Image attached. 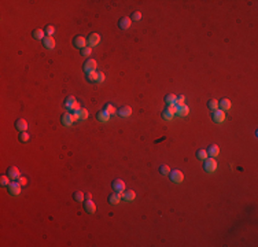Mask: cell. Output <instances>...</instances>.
Wrapping results in <instances>:
<instances>
[{"label":"cell","mask_w":258,"mask_h":247,"mask_svg":"<svg viewBox=\"0 0 258 247\" xmlns=\"http://www.w3.org/2000/svg\"><path fill=\"white\" fill-rule=\"evenodd\" d=\"M203 169L208 173H213L217 169V161L214 158H206L205 159V165H203Z\"/></svg>","instance_id":"cell-1"},{"label":"cell","mask_w":258,"mask_h":247,"mask_svg":"<svg viewBox=\"0 0 258 247\" xmlns=\"http://www.w3.org/2000/svg\"><path fill=\"white\" fill-rule=\"evenodd\" d=\"M21 184L17 181V180H14L12 183H10V184L7 185V188H8V194L10 195H14V196H17V195H20L21 194Z\"/></svg>","instance_id":"cell-2"},{"label":"cell","mask_w":258,"mask_h":247,"mask_svg":"<svg viewBox=\"0 0 258 247\" xmlns=\"http://www.w3.org/2000/svg\"><path fill=\"white\" fill-rule=\"evenodd\" d=\"M111 188L114 189V192H118V194H122L125 191V183L120 179H116L113 183H111Z\"/></svg>","instance_id":"cell-3"},{"label":"cell","mask_w":258,"mask_h":247,"mask_svg":"<svg viewBox=\"0 0 258 247\" xmlns=\"http://www.w3.org/2000/svg\"><path fill=\"white\" fill-rule=\"evenodd\" d=\"M82 67H84V72L88 74V73H91V72H96L98 63H96V61H94V59H88V61H85Z\"/></svg>","instance_id":"cell-4"},{"label":"cell","mask_w":258,"mask_h":247,"mask_svg":"<svg viewBox=\"0 0 258 247\" xmlns=\"http://www.w3.org/2000/svg\"><path fill=\"white\" fill-rule=\"evenodd\" d=\"M212 119H213L214 122H217V124L224 122V121H225V113L222 111V110H220V109L214 110V111L212 113Z\"/></svg>","instance_id":"cell-5"},{"label":"cell","mask_w":258,"mask_h":247,"mask_svg":"<svg viewBox=\"0 0 258 247\" xmlns=\"http://www.w3.org/2000/svg\"><path fill=\"white\" fill-rule=\"evenodd\" d=\"M73 44H74V47L82 50V48H85V47L88 46V40L85 39V37H82V36H76L74 40H73Z\"/></svg>","instance_id":"cell-6"},{"label":"cell","mask_w":258,"mask_h":247,"mask_svg":"<svg viewBox=\"0 0 258 247\" xmlns=\"http://www.w3.org/2000/svg\"><path fill=\"white\" fill-rule=\"evenodd\" d=\"M169 176H170V180H172V181H173V183H177V184L183 181V179H184V175L180 172V170H173V172L169 173Z\"/></svg>","instance_id":"cell-7"},{"label":"cell","mask_w":258,"mask_h":247,"mask_svg":"<svg viewBox=\"0 0 258 247\" xmlns=\"http://www.w3.org/2000/svg\"><path fill=\"white\" fill-rule=\"evenodd\" d=\"M7 176L10 177L11 180H18L21 177V173H20V169L15 166H11L7 169Z\"/></svg>","instance_id":"cell-8"},{"label":"cell","mask_w":258,"mask_h":247,"mask_svg":"<svg viewBox=\"0 0 258 247\" xmlns=\"http://www.w3.org/2000/svg\"><path fill=\"white\" fill-rule=\"evenodd\" d=\"M120 117H122V118H128L130 117V114H132V107L130 106H122L121 109H118V111H117Z\"/></svg>","instance_id":"cell-9"},{"label":"cell","mask_w":258,"mask_h":247,"mask_svg":"<svg viewBox=\"0 0 258 247\" xmlns=\"http://www.w3.org/2000/svg\"><path fill=\"white\" fill-rule=\"evenodd\" d=\"M130 25H132V20H130L129 17H124V18H121V20L118 21V26H120L122 30L129 29Z\"/></svg>","instance_id":"cell-10"},{"label":"cell","mask_w":258,"mask_h":247,"mask_svg":"<svg viewBox=\"0 0 258 247\" xmlns=\"http://www.w3.org/2000/svg\"><path fill=\"white\" fill-rule=\"evenodd\" d=\"M99 43H100V34L99 33L90 34V37H88V44H90L91 47H96Z\"/></svg>","instance_id":"cell-11"},{"label":"cell","mask_w":258,"mask_h":247,"mask_svg":"<svg viewBox=\"0 0 258 247\" xmlns=\"http://www.w3.org/2000/svg\"><path fill=\"white\" fill-rule=\"evenodd\" d=\"M43 44L47 50H54L55 48V40H54L52 36H46L43 39Z\"/></svg>","instance_id":"cell-12"},{"label":"cell","mask_w":258,"mask_h":247,"mask_svg":"<svg viewBox=\"0 0 258 247\" xmlns=\"http://www.w3.org/2000/svg\"><path fill=\"white\" fill-rule=\"evenodd\" d=\"M15 128H17L18 132H26L28 129V122L25 121L24 118H20L15 121Z\"/></svg>","instance_id":"cell-13"},{"label":"cell","mask_w":258,"mask_h":247,"mask_svg":"<svg viewBox=\"0 0 258 247\" xmlns=\"http://www.w3.org/2000/svg\"><path fill=\"white\" fill-rule=\"evenodd\" d=\"M135 198H136V194L132 189H126V191L122 192V199L125 202H132V201H135Z\"/></svg>","instance_id":"cell-14"},{"label":"cell","mask_w":258,"mask_h":247,"mask_svg":"<svg viewBox=\"0 0 258 247\" xmlns=\"http://www.w3.org/2000/svg\"><path fill=\"white\" fill-rule=\"evenodd\" d=\"M84 210L87 211L88 214H94L95 211H96V205H95L92 201H87L84 203Z\"/></svg>","instance_id":"cell-15"},{"label":"cell","mask_w":258,"mask_h":247,"mask_svg":"<svg viewBox=\"0 0 258 247\" xmlns=\"http://www.w3.org/2000/svg\"><path fill=\"white\" fill-rule=\"evenodd\" d=\"M231 100L229 99H221V100H218V109L220 110H222V111H227V110L231 109Z\"/></svg>","instance_id":"cell-16"},{"label":"cell","mask_w":258,"mask_h":247,"mask_svg":"<svg viewBox=\"0 0 258 247\" xmlns=\"http://www.w3.org/2000/svg\"><path fill=\"white\" fill-rule=\"evenodd\" d=\"M206 151H208V155L210 158L218 157V154H220V148H218V145H216V144H212Z\"/></svg>","instance_id":"cell-17"},{"label":"cell","mask_w":258,"mask_h":247,"mask_svg":"<svg viewBox=\"0 0 258 247\" xmlns=\"http://www.w3.org/2000/svg\"><path fill=\"white\" fill-rule=\"evenodd\" d=\"M121 199H122V194H118V192H114V194H111L109 196V202L111 205H118Z\"/></svg>","instance_id":"cell-18"},{"label":"cell","mask_w":258,"mask_h":247,"mask_svg":"<svg viewBox=\"0 0 258 247\" xmlns=\"http://www.w3.org/2000/svg\"><path fill=\"white\" fill-rule=\"evenodd\" d=\"M190 114V109H188V106L187 104H184V106H179L177 107V113H176V115H179V117H187Z\"/></svg>","instance_id":"cell-19"},{"label":"cell","mask_w":258,"mask_h":247,"mask_svg":"<svg viewBox=\"0 0 258 247\" xmlns=\"http://www.w3.org/2000/svg\"><path fill=\"white\" fill-rule=\"evenodd\" d=\"M60 121H62V124H63L65 126H70L73 122H74V121H73L72 114H69V113L63 114V115H62V118H60Z\"/></svg>","instance_id":"cell-20"},{"label":"cell","mask_w":258,"mask_h":247,"mask_svg":"<svg viewBox=\"0 0 258 247\" xmlns=\"http://www.w3.org/2000/svg\"><path fill=\"white\" fill-rule=\"evenodd\" d=\"M110 114H107L106 111H104V110H102V111H99L96 114V118L99 119V121H102V122H107L110 119Z\"/></svg>","instance_id":"cell-21"},{"label":"cell","mask_w":258,"mask_h":247,"mask_svg":"<svg viewBox=\"0 0 258 247\" xmlns=\"http://www.w3.org/2000/svg\"><path fill=\"white\" fill-rule=\"evenodd\" d=\"M165 102H166L168 106H174L177 102V96L173 93H169V95H166V98H165Z\"/></svg>","instance_id":"cell-22"},{"label":"cell","mask_w":258,"mask_h":247,"mask_svg":"<svg viewBox=\"0 0 258 247\" xmlns=\"http://www.w3.org/2000/svg\"><path fill=\"white\" fill-rule=\"evenodd\" d=\"M32 36H33L36 40H41V41H43V39L46 37V32H44L43 29H36V30H33Z\"/></svg>","instance_id":"cell-23"},{"label":"cell","mask_w":258,"mask_h":247,"mask_svg":"<svg viewBox=\"0 0 258 247\" xmlns=\"http://www.w3.org/2000/svg\"><path fill=\"white\" fill-rule=\"evenodd\" d=\"M208 107L212 111H214V110H217L218 109V100H216V99H210L209 102H208Z\"/></svg>","instance_id":"cell-24"},{"label":"cell","mask_w":258,"mask_h":247,"mask_svg":"<svg viewBox=\"0 0 258 247\" xmlns=\"http://www.w3.org/2000/svg\"><path fill=\"white\" fill-rule=\"evenodd\" d=\"M87 80L90 82H98V72H91L87 74Z\"/></svg>","instance_id":"cell-25"},{"label":"cell","mask_w":258,"mask_h":247,"mask_svg":"<svg viewBox=\"0 0 258 247\" xmlns=\"http://www.w3.org/2000/svg\"><path fill=\"white\" fill-rule=\"evenodd\" d=\"M73 199H74L76 202H82V201H84V192L76 191L74 194H73Z\"/></svg>","instance_id":"cell-26"},{"label":"cell","mask_w":258,"mask_h":247,"mask_svg":"<svg viewBox=\"0 0 258 247\" xmlns=\"http://www.w3.org/2000/svg\"><path fill=\"white\" fill-rule=\"evenodd\" d=\"M103 110H104V111H106L107 114H110V115H114V114H117L116 107H114V106H111V104H106Z\"/></svg>","instance_id":"cell-27"},{"label":"cell","mask_w":258,"mask_h":247,"mask_svg":"<svg viewBox=\"0 0 258 247\" xmlns=\"http://www.w3.org/2000/svg\"><path fill=\"white\" fill-rule=\"evenodd\" d=\"M196 157H198V159L205 161L209 155H208V151H206V150H198V151H196Z\"/></svg>","instance_id":"cell-28"},{"label":"cell","mask_w":258,"mask_h":247,"mask_svg":"<svg viewBox=\"0 0 258 247\" xmlns=\"http://www.w3.org/2000/svg\"><path fill=\"white\" fill-rule=\"evenodd\" d=\"M80 52H81V55L82 56H85V58H88V56H91V54H92V47H85V48H82V50H80Z\"/></svg>","instance_id":"cell-29"},{"label":"cell","mask_w":258,"mask_h":247,"mask_svg":"<svg viewBox=\"0 0 258 247\" xmlns=\"http://www.w3.org/2000/svg\"><path fill=\"white\" fill-rule=\"evenodd\" d=\"M18 137H20V141H22V143H26V141L30 139V135L28 133V132H21Z\"/></svg>","instance_id":"cell-30"},{"label":"cell","mask_w":258,"mask_h":247,"mask_svg":"<svg viewBox=\"0 0 258 247\" xmlns=\"http://www.w3.org/2000/svg\"><path fill=\"white\" fill-rule=\"evenodd\" d=\"M78 114H80V119H87L88 115H90V113H88L87 109H80Z\"/></svg>","instance_id":"cell-31"},{"label":"cell","mask_w":258,"mask_h":247,"mask_svg":"<svg viewBox=\"0 0 258 247\" xmlns=\"http://www.w3.org/2000/svg\"><path fill=\"white\" fill-rule=\"evenodd\" d=\"M44 32H46L47 36H52V34L55 33V28H54L52 25H47L46 29H44Z\"/></svg>","instance_id":"cell-32"},{"label":"cell","mask_w":258,"mask_h":247,"mask_svg":"<svg viewBox=\"0 0 258 247\" xmlns=\"http://www.w3.org/2000/svg\"><path fill=\"white\" fill-rule=\"evenodd\" d=\"M159 172H161L162 175H169V173H170V167H169L168 165H161V166H159Z\"/></svg>","instance_id":"cell-33"},{"label":"cell","mask_w":258,"mask_h":247,"mask_svg":"<svg viewBox=\"0 0 258 247\" xmlns=\"http://www.w3.org/2000/svg\"><path fill=\"white\" fill-rule=\"evenodd\" d=\"M76 100H77V99H76V98H74V96H69V98H68V99H66V100H65V106H66V109H69V107H70V106H72V104H73V103H74V102H76Z\"/></svg>","instance_id":"cell-34"},{"label":"cell","mask_w":258,"mask_h":247,"mask_svg":"<svg viewBox=\"0 0 258 247\" xmlns=\"http://www.w3.org/2000/svg\"><path fill=\"white\" fill-rule=\"evenodd\" d=\"M186 104V96L184 95H180V96H177V102H176V106H184Z\"/></svg>","instance_id":"cell-35"},{"label":"cell","mask_w":258,"mask_h":247,"mask_svg":"<svg viewBox=\"0 0 258 247\" xmlns=\"http://www.w3.org/2000/svg\"><path fill=\"white\" fill-rule=\"evenodd\" d=\"M10 180H11V179H10V177H8L7 175L0 177V183H2V185H6V187L10 184Z\"/></svg>","instance_id":"cell-36"},{"label":"cell","mask_w":258,"mask_h":247,"mask_svg":"<svg viewBox=\"0 0 258 247\" xmlns=\"http://www.w3.org/2000/svg\"><path fill=\"white\" fill-rule=\"evenodd\" d=\"M162 118H164V119H166V121H169V119H172V118H173V115H172V114L169 113L166 109H165L164 111H162Z\"/></svg>","instance_id":"cell-37"},{"label":"cell","mask_w":258,"mask_h":247,"mask_svg":"<svg viewBox=\"0 0 258 247\" xmlns=\"http://www.w3.org/2000/svg\"><path fill=\"white\" fill-rule=\"evenodd\" d=\"M130 20H133V21H140L142 20V12L140 11H135L132 14V18H130Z\"/></svg>","instance_id":"cell-38"},{"label":"cell","mask_w":258,"mask_h":247,"mask_svg":"<svg viewBox=\"0 0 258 247\" xmlns=\"http://www.w3.org/2000/svg\"><path fill=\"white\" fill-rule=\"evenodd\" d=\"M68 110H70V111H78V110H80V104H78V102H77V100H76V102L73 103V104H72V106L69 107Z\"/></svg>","instance_id":"cell-39"},{"label":"cell","mask_w":258,"mask_h":247,"mask_svg":"<svg viewBox=\"0 0 258 247\" xmlns=\"http://www.w3.org/2000/svg\"><path fill=\"white\" fill-rule=\"evenodd\" d=\"M166 110L172 114V115H176V113H177V106H176V104H174V106H168V107H166Z\"/></svg>","instance_id":"cell-40"},{"label":"cell","mask_w":258,"mask_h":247,"mask_svg":"<svg viewBox=\"0 0 258 247\" xmlns=\"http://www.w3.org/2000/svg\"><path fill=\"white\" fill-rule=\"evenodd\" d=\"M104 81V73L98 72V82H103Z\"/></svg>","instance_id":"cell-41"},{"label":"cell","mask_w":258,"mask_h":247,"mask_svg":"<svg viewBox=\"0 0 258 247\" xmlns=\"http://www.w3.org/2000/svg\"><path fill=\"white\" fill-rule=\"evenodd\" d=\"M18 183H20V184H21V185H25V184H26V183H28V180H26V177H22V176H21V177H20V179H18Z\"/></svg>","instance_id":"cell-42"},{"label":"cell","mask_w":258,"mask_h":247,"mask_svg":"<svg viewBox=\"0 0 258 247\" xmlns=\"http://www.w3.org/2000/svg\"><path fill=\"white\" fill-rule=\"evenodd\" d=\"M72 117H73V121H78L80 119V114H78V111H74V114H72Z\"/></svg>","instance_id":"cell-43"},{"label":"cell","mask_w":258,"mask_h":247,"mask_svg":"<svg viewBox=\"0 0 258 247\" xmlns=\"http://www.w3.org/2000/svg\"><path fill=\"white\" fill-rule=\"evenodd\" d=\"M84 199H87V201H91V199H92V195L90 194V192H87V194H84Z\"/></svg>","instance_id":"cell-44"}]
</instances>
